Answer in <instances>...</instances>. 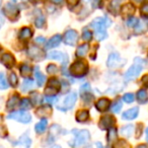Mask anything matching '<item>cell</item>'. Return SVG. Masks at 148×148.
I'll return each mask as SVG.
<instances>
[{
	"mask_svg": "<svg viewBox=\"0 0 148 148\" xmlns=\"http://www.w3.org/2000/svg\"><path fill=\"white\" fill-rule=\"evenodd\" d=\"M111 25V21L107 17H97L91 21L90 27L95 31V39L97 41H103L108 37L107 27Z\"/></svg>",
	"mask_w": 148,
	"mask_h": 148,
	"instance_id": "cell-1",
	"label": "cell"
},
{
	"mask_svg": "<svg viewBox=\"0 0 148 148\" xmlns=\"http://www.w3.org/2000/svg\"><path fill=\"white\" fill-rule=\"evenodd\" d=\"M69 72L74 77H82L88 72V64L83 60H77L70 66Z\"/></svg>",
	"mask_w": 148,
	"mask_h": 148,
	"instance_id": "cell-2",
	"label": "cell"
},
{
	"mask_svg": "<svg viewBox=\"0 0 148 148\" xmlns=\"http://www.w3.org/2000/svg\"><path fill=\"white\" fill-rule=\"evenodd\" d=\"M144 61L140 58H136L135 63L127 70V72L125 73V79L126 80H133V79L137 78L138 75L141 73L142 69L144 66Z\"/></svg>",
	"mask_w": 148,
	"mask_h": 148,
	"instance_id": "cell-3",
	"label": "cell"
},
{
	"mask_svg": "<svg viewBox=\"0 0 148 148\" xmlns=\"http://www.w3.org/2000/svg\"><path fill=\"white\" fill-rule=\"evenodd\" d=\"M72 133L75 135L74 143H71V146H81L85 145L90 139V134L87 130H72Z\"/></svg>",
	"mask_w": 148,
	"mask_h": 148,
	"instance_id": "cell-4",
	"label": "cell"
},
{
	"mask_svg": "<svg viewBox=\"0 0 148 148\" xmlns=\"http://www.w3.org/2000/svg\"><path fill=\"white\" fill-rule=\"evenodd\" d=\"M3 13H4L5 16L10 19V21H15L19 15V10L16 5L9 2V3H7L4 6V8H3Z\"/></svg>",
	"mask_w": 148,
	"mask_h": 148,
	"instance_id": "cell-5",
	"label": "cell"
},
{
	"mask_svg": "<svg viewBox=\"0 0 148 148\" xmlns=\"http://www.w3.org/2000/svg\"><path fill=\"white\" fill-rule=\"evenodd\" d=\"M8 119H11V120H16V121L21 122V123H23V124H27L31 122L32 120V117L27 112H25V111H18V112H14V113H11L7 116Z\"/></svg>",
	"mask_w": 148,
	"mask_h": 148,
	"instance_id": "cell-6",
	"label": "cell"
},
{
	"mask_svg": "<svg viewBox=\"0 0 148 148\" xmlns=\"http://www.w3.org/2000/svg\"><path fill=\"white\" fill-rule=\"evenodd\" d=\"M76 99H77L76 92L68 93V95L65 97V99H64L62 107H59L58 109L62 110V111H67V110L72 109V108L74 107V105H75V103H76Z\"/></svg>",
	"mask_w": 148,
	"mask_h": 148,
	"instance_id": "cell-7",
	"label": "cell"
},
{
	"mask_svg": "<svg viewBox=\"0 0 148 148\" xmlns=\"http://www.w3.org/2000/svg\"><path fill=\"white\" fill-rule=\"evenodd\" d=\"M61 89V83L57 78H51L48 82V86L46 87L45 92L47 95H55Z\"/></svg>",
	"mask_w": 148,
	"mask_h": 148,
	"instance_id": "cell-8",
	"label": "cell"
},
{
	"mask_svg": "<svg viewBox=\"0 0 148 148\" xmlns=\"http://www.w3.org/2000/svg\"><path fill=\"white\" fill-rule=\"evenodd\" d=\"M27 55L29 58H32L35 61H41L45 58V52L42 49H40L37 46H32L27 50Z\"/></svg>",
	"mask_w": 148,
	"mask_h": 148,
	"instance_id": "cell-9",
	"label": "cell"
},
{
	"mask_svg": "<svg viewBox=\"0 0 148 148\" xmlns=\"http://www.w3.org/2000/svg\"><path fill=\"white\" fill-rule=\"evenodd\" d=\"M77 40H78V34L74 29H68L64 35V43L66 45L74 46L76 44Z\"/></svg>",
	"mask_w": 148,
	"mask_h": 148,
	"instance_id": "cell-10",
	"label": "cell"
},
{
	"mask_svg": "<svg viewBox=\"0 0 148 148\" xmlns=\"http://www.w3.org/2000/svg\"><path fill=\"white\" fill-rule=\"evenodd\" d=\"M116 123V119L113 116H103L101 120H99V128L101 130H109L112 128Z\"/></svg>",
	"mask_w": 148,
	"mask_h": 148,
	"instance_id": "cell-11",
	"label": "cell"
},
{
	"mask_svg": "<svg viewBox=\"0 0 148 148\" xmlns=\"http://www.w3.org/2000/svg\"><path fill=\"white\" fill-rule=\"evenodd\" d=\"M107 65L110 68H117L122 65V59L120 58V55L118 53H112L110 54L108 58Z\"/></svg>",
	"mask_w": 148,
	"mask_h": 148,
	"instance_id": "cell-12",
	"label": "cell"
},
{
	"mask_svg": "<svg viewBox=\"0 0 148 148\" xmlns=\"http://www.w3.org/2000/svg\"><path fill=\"white\" fill-rule=\"evenodd\" d=\"M0 59H1V63L6 68H9V69L12 68L13 66L15 65V59L12 54H10V53H4L1 56Z\"/></svg>",
	"mask_w": 148,
	"mask_h": 148,
	"instance_id": "cell-13",
	"label": "cell"
},
{
	"mask_svg": "<svg viewBox=\"0 0 148 148\" xmlns=\"http://www.w3.org/2000/svg\"><path fill=\"white\" fill-rule=\"evenodd\" d=\"M52 107L49 105H46V106H42V107L38 108L36 110V115L40 118H48L52 115Z\"/></svg>",
	"mask_w": 148,
	"mask_h": 148,
	"instance_id": "cell-14",
	"label": "cell"
},
{
	"mask_svg": "<svg viewBox=\"0 0 148 148\" xmlns=\"http://www.w3.org/2000/svg\"><path fill=\"white\" fill-rule=\"evenodd\" d=\"M48 58L53 60H59L63 64H65L68 61V55L65 53H62L59 51H51L48 54Z\"/></svg>",
	"mask_w": 148,
	"mask_h": 148,
	"instance_id": "cell-15",
	"label": "cell"
},
{
	"mask_svg": "<svg viewBox=\"0 0 148 148\" xmlns=\"http://www.w3.org/2000/svg\"><path fill=\"white\" fill-rule=\"evenodd\" d=\"M138 114H139V108L134 107V108H132V109L126 111L125 113L123 114L122 118H123L124 120H134L137 118Z\"/></svg>",
	"mask_w": 148,
	"mask_h": 148,
	"instance_id": "cell-16",
	"label": "cell"
},
{
	"mask_svg": "<svg viewBox=\"0 0 148 148\" xmlns=\"http://www.w3.org/2000/svg\"><path fill=\"white\" fill-rule=\"evenodd\" d=\"M135 12V7L133 6V4L131 3H127L125 4L123 7H122V10H121V13L123 15V17H130L134 14Z\"/></svg>",
	"mask_w": 148,
	"mask_h": 148,
	"instance_id": "cell-17",
	"label": "cell"
},
{
	"mask_svg": "<svg viewBox=\"0 0 148 148\" xmlns=\"http://www.w3.org/2000/svg\"><path fill=\"white\" fill-rule=\"evenodd\" d=\"M110 107V101L108 99H101L97 101L95 108L99 112H106Z\"/></svg>",
	"mask_w": 148,
	"mask_h": 148,
	"instance_id": "cell-18",
	"label": "cell"
},
{
	"mask_svg": "<svg viewBox=\"0 0 148 148\" xmlns=\"http://www.w3.org/2000/svg\"><path fill=\"white\" fill-rule=\"evenodd\" d=\"M76 121L79 123H83V122H86L89 118V113L86 110H80L76 113Z\"/></svg>",
	"mask_w": 148,
	"mask_h": 148,
	"instance_id": "cell-19",
	"label": "cell"
},
{
	"mask_svg": "<svg viewBox=\"0 0 148 148\" xmlns=\"http://www.w3.org/2000/svg\"><path fill=\"white\" fill-rule=\"evenodd\" d=\"M19 101V95H13L10 97V99L7 101L6 103V109L7 110H12L16 107V105Z\"/></svg>",
	"mask_w": 148,
	"mask_h": 148,
	"instance_id": "cell-20",
	"label": "cell"
},
{
	"mask_svg": "<svg viewBox=\"0 0 148 148\" xmlns=\"http://www.w3.org/2000/svg\"><path fill=\"white\" fill-rule=\"evenodd\" d=\"M32 36H33V31L29 27H23L19 32L18 38L23 41H25V40H29V38H32Z\"/></svg>",
	"mask_w": 148,
	"mask_h": 148,
	"instance_id": "cell-21",
	"label": "cell"
},
{
	"mask_svg": "<svg viewBox=\"0 0 148 148\" xmlns=\"http://www.w3.org/2000/svg\"><path fill=\"white\" fill-rule=\"evenodd\" d=\"M61 40H62L61 36H60V35H55L54 37H52L51 39L49 40V42H48V44H47V47L49 48V49L57 47V46H59L60 43H61Z\"/></svg>",
	"mask_w": 148,
	"mask_h": 148,
	"instance_id": "cell-22",
	"label": "cell"
},
{
	"mask_svg": "<svg viewBox=\"0 0 148 148\" xmlns=\"http://www.w3.org/2000/svg\"><path fill=\"white\" fill-rule=\"evenodd\" d=\"M137 101L141 105H144L148 101V95L145 89H140L137 92Z\"/></svg>",
	"mask_w": 148,
	"mask_h": 148,
	"instance_id": "cell-23",
	"label": "cell"
},
{
	"mask_svg": "<svg viewBox=\"0 0 148 148\" xmlns=\"http://www.w3.org/2000/svg\"><path fill=\"white\" fill-rule=\"evenodd\" d=\"M117 137H118L117 129L113 127L110 128L109 133H108V143H109V145H112L113 142L117 141Z\"/></svg>",
	"mask_w": 148,
	"mask_h": 148,
	"instance_id": "cell-24",
	"label": "cell"
},
{
	"mask_svg": "<svg viewBox=\"0 0 148 148\" xmlns=\"http://www.w3.org/2000/svg\"><path fill=\"white\" fill-rule=\"evenodd\" d=\"M47 126H48L47 120L44 119V118H43V120H41V121H40L39 123H38L37 125H36V127H35L36 132H37L38 134L44 133V132L46 131V129H47Z\"/></svg>",
	"mask_w": 148,
	"mask_h": 148,
	"instance_id": "cell-25",
	"label": "cell"
},
{
	"mask_svg": "<svg viewBox=\"0 0 148 148\" xmlns=\"http://www.w3.org/2000/svg\"><path fill=\"white\" fill-rule=\"evenodd\" d=\"M109 10L114 15H117L120 10V0H113L109 5Z\"/></svg>",
	"mask_w": 148,
	"mask_h": 148,
	"instance_id": "cell-26",
	"label": "cell"
},
{
	"mask_svg": "<svg viewBox=\"0 0 148 148\" xmlns=\"http://www.w3.org/2000/svg\"><path fill=\"white\" fill-rule=\"evenodd\" d=\"M19 71H21V76L25 77V78H29L32 75V68L27 64H23L19 68Z\"/></svg>",
	"mask_w": 148,
	"mask_h": 148,
	"instance_id": "cell-27",
	"label": "cell"
},
{
	"mask_svg": "<svg viewBox=\"0 0 148 148\" xmlns=\"http://www.w3.org/2000/svg\"><path fill=\"white\" fill-rule=\"evenodd\" d=\"M89 50V45L88 44H83V45L79 46L76 50V56L77 57H84L87 54Z\"/></svg>",
	"mask_w": 148,
	"mask_h": 148,
	"instance_id": "cell-28",
	"label": "cell"
},
{
	"mask_svg": "<svg viewBox=\"0 0 148 148\" xmlns=\"http://www.w3.org/2000/svg\"><path fill=\"white\" fill-rule=\"evenodd\" d=\"M35 76H36V79H37L38 85H39V86H42V85L44 84V82H45L46 77L42 74V72L40 71V69L38 67H36V69H35Z\"/></svg>",
	"mask_w": 148,
	"mask_h": 148,
	"instance_id": "cell-29",
	"label": "cell"
},
{
	"mask_svg": "<svg viewBox=\"0 0 148 148\" xmlns=\"http://www.w3.org/2000/svg\"><path fill=\"white\" fill-rule=\"evenodd\" d=\"M133 132H134L133 125H127V126H125V127H122V129H121V134L127 138L130 137V136H132Z\"/></svg>",
	"mask_w": 148,
	"mask_h": 148,
	"instance_id": "cell-30",
	"label": "cell"
},
{
	"mask_svg": "<svg viewBox=\"0 0 148 148\" xmlns=\"http://www.w3.org/2000/svg\"><path fill=\"white\" fill-rule=\"evenodd\" d=\"M31 99H32V103H33V105H35V106L39 105V103H41L42 101H43V97H42V95L38 92L31 93Z\"/></svg>",
	"mask_w": 148,
	"mask_h": 148,
	"instance_id": "cell-31",
	"label": "cell"
},
{
	"mask_svg": "<svg viewBox=\"0 0 148 148\" xmlns=\"http://www.w3.org/2000/svg\"><path fill=\"white\" fill-rule=\"evenodd\" d=\"M35 86V84H34V81L32 80V79H25V81H23V86H21V89H23V91H29V89H32L33 87Z\"/></svg>",
	"mask_w": 148,
	"mask_h": 148,
	"instance_id": "cell-32",
	"label": "cell"
},
{
	"mask_svg": "<svg viewBox=\"0 0 148 148\" xmlns=\"http://www.w3.org/2000/svg\"><path fill=\"white\" fill-rule=\"evenodd\" d=\"M122 107H123V105H122V101H120V99H117V101H114V103L112 105L111 111L113 112V113H115V114H118L120 111H121Z\"/></svg>",
	"mask_w": 148,
	"mask_h": 148,
	"instance_id": "cell-33",
	"label": "cell"
},
{
	"mask_svg": "<svg viewBox=\"0 0 148 148\" xmlns=\"http://www.w3.org/2000/svg\"><path fill=\"white\" fill-rule=\"evenodd\" d=\"M44 23H45V17H44V15H42L41 13H40V14L36 17L35 25H36V27H37L41 29V27H43Z\"/></svg>",
	"mask_w": 148,
	"mask_h": 148,
	"instance_id": "cell-34",
	"label": "cell"
},
{
	"mask_svg": "<svg viewBox=\"0 0 148 148\" xmlns=\"http://www.w3.org/2000/svg\"><path fill=\"white\" fill-rule=\"evenodd\" d=\"M8 87V83L5 78L4 73L0 72V89H6Z\"/></svg>",
	"mask_w": 148,
	"mask_h": 148,
	"instance_id": "cell-35",
	"label": "cell"
},
{
	"mask_svg": "<svg viewBox=\"0 0 148 148\" xmlns=\"http://www.w3.org/2000/svg\"><path fill=\"white\" fill-rule=\"evenodd\" d=\"M17 82H18V79L15 73H10L9 74V83L12 87H16L17 86Z\"/></svg>",
	"mask_w": 148,
	"mask_h": 148,
	"instance_id": "cell-36",
	"label": "cell"
},
{
	"mask_svg": "<svg viewBox=\"0 0 148 148\" xmlns=\"http://www.w3.org/2000/svg\"><path fill=\"white\" fill-rule=\"evenodd\" d=\"M82 39L84 40V41H86V42L91 41V39H92V33H91V32L89 31V29H83Z\"/></svg>",
	"mask_w": 148,
	"mask_h": 148,
	"instance_id": "cell-37",
	"label": "cell"
},
{
	"mask_svg": "<svg viewBox=\"0 0 148 148\" xmlns=\"http://www.w3.org/2000/svg\"><path fill=\"white\" fill-rule=\"evenodd\" d=\"M58 71H59V68H58L57 66L55 65V64H50V65H48L47 72L49 74H52V75H54V74H56Z\"/></svg>",
	"mask_w": 148,
	"mask_h": 148,
	"instance_id": "cell-38",
	"label": "cell"
},
{
	"mask_svg": "<svg viewBox=\"0 0 148 148\" xmlns=\"http://www.w3.org/2000/svg\"><path fill=\"white\" fill-rule=\"evenodd\" d=\"M32 107V103L29 101V99H23L21 101V108L23 110H27V109H31Z\"/></svg>",
	"mask_w": 148,
	"mask_h": 148,
	"instance_id": "cell-39",
	"label": "cell"
},
{
	"mask_svg": "<svg viewBox=\"0 0 148 148\" xmlns=\"http://www.w3.org/2000/svg\"><path fill=\"white\" fill-rule=\"evenodd\" d=\"M123 101L127 103H133L134 101V95L133 93H125L123 95Z\"/></svg>",
	"mask_w": 148,
	"mask_h": 148,
	"instance_id": "cell-40",
	"label": "cell"
},
{
	"mask_svg": "<svg viewBox=\"0 0 148 148\" xmlns=\"http://www.w3.org/2000/svg\"><path fill=\"white\" fill-rule=\"evenodd\" d=\"M140 13H141L142 16L148 17V3H144L142 5L141 9H140Z\"/></svg>",
	"mask_w": 148,
	"mask_h": 148,
	"instance_id": "cell-41",
	"label": "cell"
},
{
	"mask_svg": "<svg viewBox=\"0 0 148 148\" xmlns=\"http://www.w3.org/2000/svg\"><path fill=\"white\" fill-rule=\"evenodd\" d=\"M89 91H91V87L88 83H84V84L80 87V95H84V93H86V92H89Z\"/></svg>",
	"mask_w": 148,
	"mask_h": 148,
	"instance_id": "cell-42",
	"label": "cell"
},
{
	"mask_svg": "<svg viewBox=\"0 0 148 148\" xmlns=\"http://www.w3.org/2000/svg\"><path fill=\"white\" fill-rule=\"evenodd\" d=\"M138 23H139V21H138L136 17H131V18L128 21V25H129L130 27H135L136 25H138Z\"/></svg>",
	"mask_w": 148,
	"mask_h": 148,
	"instance_id": "cell-43",
	"label": "cell"
},
{
	"mask_svg": "<svg viewBox=\"0 0 148 148\" xmlns=\"http://www.w3.org/2000/svg\"><path fill=\"white\" fill-rule=\"evenodd\" d=\"M45 99H46V101H47V103H52V105H53V103H55L56 101H58L57 97H54V95H48V97H45Z\"/></svg>",
	"mask_w": 148,
	"mask_h": 148,
	"instance_id": "cell-44",
	"label": "cell"
},
{
	"mask_svg": "<svg viewBox=\"0 0 148 148\" xmlns=\"http://www.w3.org/2000/svg\"><path fill=\"white\" fill-rule=\"evenodd\" d=\"M142 124H138L137 129H136V138H139L142 134Z\"/></svg>",
	"mask_w": 148,
	"mask_h": 148,
	"instance_id": "cell-45",
	"label": "cell"
},
{
	"mask_svg": "<svg viewBox=\"0 0 148 148\" xmlns=\"http://www.w3.org/2000/svg\"><path fill=\"white\" fill-rule=\"evenodd\" d=\"M79 1H80V0H67V3L70 6H75L76 4H78Z\"/></svg>",
	"mask_w": 148,
	"mask_h": 148,
	"instance_id": "cell-46",
	"label": "cell"
},
{
	"mask_svg": "<svg viewBox=\"0 0 148 148\" xmlns=\"http://www.w3.org/2000/svg\"><path fill=\"white\" fill-rule=\"evenodd\" d=\"M142 82H143V84L145 86H148V75H144L142 77Z\"/></svg>",
	"mask_w": 148,
	"mask_h": 148,
	"instance_id": "cell-47",
	"label": "cell"
},
{
	"mask_svg": "<svg viewBox=\"0 0 148 148\" xmlns=\"http://www.w3.org/2000/svg\"><path fill=\"white\" fill-rule=\"evenodd\" d=\"M36 42H37L38 44H45L46 40H45V38H43V37H39L36 39Z\"/></svg>",
	"mask_w": 148,
	"mask_h": 148,
	"instance_id": "cell-48",
	"label": "cell"
},
{
	"mask_svg": "<svg viewBox=\"0 0 148 148\" xmlns=\"http://www.w3.org/2000/svg\"><path fill=\"white\" fill-rule=\"evenodd\" d=\"M54 4H58V5H62L64 2V0H51Z\"/></svg>",
	"mask_w": 148,
	"mask_h": 148,
	"instance_id": "cell-49",
	"label": "cell"
},
{
	"mask_svg": "<svg viewBox=\"0 0 148 148\" xmlns=\"http://www.w3.org/2000/svg\"><path fill=\"white\" fill-rule=\"evenodd\" d=\"M3 23H4V17H3L2 13H0V27H2Z\"/></svg>",
	"mask_w": 148,
	"mask_h": 148,
	"instance_id": "cell-50",
	"label": "cell"
},
{
	"mask_svg": "<svg viewBox=\"0 0 148 148\" xmlns=\"http://www.w3.org/2000/svg\"><path fill=\"white\" fill-rule=\"evenodd\" d=\"M99 2H101V0H93V7H97V5L99 4Z\"/></svg>",
	"mask_w": 148,
	"mask_h": 148,
	"instance_id": "cell-51",
	"label": "cell"
},
{
	"mask_svg": "<svg viewBox=\"0 0 148 148\" xmlns=\"http://www.w3.org/2000/svg\"><path fill=\"white\" fill-rule=\"evenodd\" d=\"M133 2H135V3H137V4H139V3H141L143 0H132Z\"/></svg>",
	"mask_w": 148,
	"mask_h": 148,
	"instance_id": "cell-52",
	"label": "cell"
},
{
	"mask_svg": "<svg viewBox=\"0 0 148 148\" xmlns=\"http://www.w3.org/2000/svg\"><path fill=\"white\" fill-rule=\"evenodd\" d=\"M146 141L148 142V128L146 129Z\"/></svg>",
	"mask_w": 148,
	"mask_h": 148,
	"instance_id": "cell-53",
	"label": "cell"
},
{
	"mask_svg": "<svg viewBox=\"0 0 148 148\" xmlns=\"http://www.w3.org/2000/svg\"><path fill=\"white\" fill-rule=\"evenodd\" d=\"M2 121H3V117L1 115H0V124L2 123Z\"/></svg>",
	"mask_w": 148,
	"mask_h": 148,
	"instance_id": "cell-54",
	"label": "cell"
},
{
	"mask_svg": "<svg viewBox=\"0 0 148 148\" xmlns=\"http://www.w3.org/2000/svg\"><path fill=\"white\" fill-rule=\"evenodd\" d=\"M33 1H35V2H37V1H39V0H33Z\"/></svg>",
	"mask_w": 148,
	"mask_h": 148,
	"instance_id": "cell-55",
	"label": "cell"
},
{
	"mask_svg": "<svg viewBox=\"0 0 148 148\" xmlns=\"http://www.w3.org/2000/svg\"><path fill=\"white\" fill-rule=\"evenodd\" d=\"M0 5H1V0H0Z\"/></svg>",
	"mask_w": 148,
	"mask_h": 148,
	"instance_id": "cell-56",
	"label": "cell"
}]
</instances>
